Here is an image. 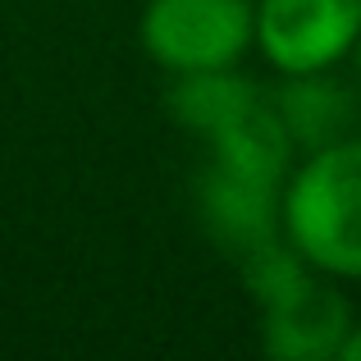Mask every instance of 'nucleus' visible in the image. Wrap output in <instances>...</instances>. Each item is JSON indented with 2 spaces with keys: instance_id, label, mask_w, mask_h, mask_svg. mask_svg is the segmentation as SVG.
<instances>
[{
  "instance_id": "obj_1",
  "label": "nucleus",
  "mask_w": 361,
  "mask_h": 361,
  "mask_svg": "<svg viewBox=\"0 0 361 361\" xmlns=\"http://www.w3.org/2000/svg\"><path fill=\"white\" fill-rule=\"evenodd\" d=\"M279 233L316 274L361 283V133L293 160L279 192Z\"/></svg>"
},
{
  "instance_id": "obj_2",
  "label": "nucleus",
  "mask_w": 361,
  "mask_h": 361,
  "mask_svg": "<svg viewBox=\"0 0 361 361\" xmlns=\"http://www.w3.org/2000/svg\"><path fill=\"white\" fill-rule=\"evenodd\" d=\"M137 42L174 78L238 69L256 46V0H147Z\"/></svg>"
},
{
  "instance_id": "obj_3",
  "label": "nucleus",
  "mask_w": 361,
  "mask_h": 361,
  "mask_svg": "<svg viewBox=\"0 0 361 361\" xmlns=\"http://www.w3.org/2000/svg\"><path fill=\"white\" fill-rule=\"evenodd\" d=\"M361 42V0H256V51L279 78L338 69Z\"/></svg>"
},
{
  "instance_id": "obj_4",
  "label": "nucleus",
  "mask_w": 361,
  "mask_h": 361,
  "mask_svg": "<svg viewBox=\"0 0 361 361\" xmlns=\"http://www.w3.org/2000/svg\"><path fill=\"white\" fill-rule=\"evenodd\" d=\"M353 320V302L338 279L311 270L302 283L261 307V348L274 361H334Z\"/></svg>"
},
{
  "instance_id": "obj_5",
  "label": "nucleus",
  "mask_w": 361,
  "mask_h": 361,
  "mask_svg": "<svg viewBox=\"0 0 361 361\" xmlns=\"http://www.w3.org/2000/svg\"><path fill=\"white\" fill-rule=\"evenodd\" d=\"M279 192L274 183H256V178H243L224 165H206L202 174V220L211 229V238L220 247H229L233 256L252 252V247L279 238Z\"/></svg>"
},
{
  "instance_id": "obj_6",
  "label": "nucleus",
  "mask_w": 361,
  "mask_h": 361,
  "mask_svg": "<svg viewBox=\"0 0 361 361\" xmlns=\"http://www.w3.org/2000/svg\"><path fill=\"white\" fill-rule=\"evenodd\" d=\"M270 101L279 110L288 137L298 142V151H316L334 137H348L357 123V97L334 78V69L283 78L279 97H270Z\"/></svg>"
},
{
  "instance_id": "obj_7",
  "label": "nucleus",
  "mask_w": 361,
  "mask_h": 361,
  "mask_svg": "<svg viewBox=\"0 0 361 361\" xmlns=\"http://www.w3.org/2000/svg\"><path fill=\"white\" fill-rule=\"evenodd\" d=\"M265 92L238 69H211V73H183L169 87V115L183 123L188 133L211 142L224 133L233 119H243L252 106H261Z\"/></svg>"
},
{
  "instance_id": "obj_8",
  "label": "nucleus",
  "mask_w": 361,
  "mask_h": 361,
  "mask_svg": "<svg viewBox=\"0 0 361 361\" xmlns=\"http://www.w3.org/2000/svg\"><path fill=\"white\" fill-rule=\"evenodd\" d=\"M334 361H361V320H353V329H348V338H343Z\"/></svg>"
},
{
  "instance_id": "obj_9",
  "label": "nucleus",
  "mask_w": 361,
  "mask_h": 361,
  "mask_svg": "<svg viewBox=\"0 0 361 361\" xmlns=\"http://www.w3.org/2000/svg\"><path fill=\"white\" fill-rule=\"evenodd\" d=\"M353 60H357V73H361V42H357V51H353Z\"/></svg>"
}]
</instances>
